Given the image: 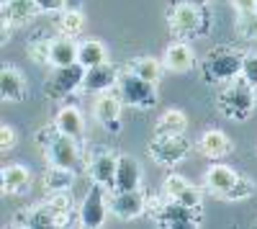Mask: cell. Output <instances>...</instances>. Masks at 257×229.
I'll return each mask as SVG.
<instances>
[{
	"label": "cell",
	"mask_w": 257,
	"mask_h": 229,
	"mask_svg": "<svg viewBox=\"0 0 257 229\" xmlns=\"http://www.w3.org/2000/svg\"><path fill=\"white\" fill-rule=\"evenodd\" d=\"M167 24L180 41H196L211 34L213 11L203 0H173L167 6Z\"/></svg>",
	"instance_id": "6da1fadb"
},
{
	"label": "cell",
	"mask_w": 257,
	"mask_h": 229,
	"mask_svg": "<svg viewBox=\"0 0 257 229\" xmlns=\"http://www.w3.org/2000/svg\"><path fill=\"white\" fill-rule=\"evenodd\" d=\"M34 139H36L39 147L44 150L49 165L67 168V170H75V173H80L85 168V162H82V142H77V139H72L67 134H62L54 127V121L49 124V127L36 129Z\"/></svg>",
	"instance_id": "7a4b0ae2"
},
{
	"label": "cell",
	"mask_w": 257,
	"mask_h": 229,
	"mask_svg": "<svg viewBox=\"0 0 257 229\" xmlns=\"http://www.w3.org/2000/svg\"><path fill=\"white\" fill-rule=\"evenodd\" d=\"M144 214L162 229H198L203 224V211L162 196H147Z\"/></svg>",
	"instance_id": "3957f363"
},
{
	"label": "cell",
	"mask_w": 257,
	"mask_h": 229,
	"mask_svg": "<svg viewBox=\"0 0 257 229\" xmlns=\"http://www.w3.org/2000/svg\"><path fill=\"white\" fill-rule=\"evenodd\" d=\"M206 191L221 201H244L254 196L257 183L224 162H213L206 170Z\"/></svg>",
	"instance_id": "277c9868"
},
{
	"label": "cell",
	"mask_w": 257,
	"mask_h": 229,
	"mask_svg": "<svg viewBox=\"0 0 257 229\" xmlns=\"http://www.w3.org/2000/svg\"><path fill=\"white\" fill-rule=\"evenodd\" d=\"M254 90L257 88H252L242 75L224 82V85L219 88V93H216L219 113L224 119H229V121H237V124L247 121L254 113V108H257V93Z\"/></svg>",
	"instance_id": "5b68a950"
},
{
	"label": "cell",
	"mask_w": 257,
	"mask_h": 229,
	"mask_svg": "<svg viewBox=\"0 0 257 229\" xmlns=\"http://www.w3.org/2000/svg\"><path fill=\"white\" fill-rule=\"evenodd\" d=\"M242 62H244L242 49L231 44H219L201 59V77L211 85H224V82L242 75Z\"/></svg>",
	"instance_id": "8992f818"
},
{
	"label": "cell",
	"mask_w": 257,
	"mask_h": 229,
	"mask_svg": "<svg viewBox=\"0 0 257 229\" xmlns=\"http://www.w3.org/2000/svg\"><path fill=\"white\" fill-rule=\"evenodd\" d=\"M118 98L123 100V106H134V108H142V111H149V108H155L157 106V82H149L139 75H134L132 70H123L118 75V82H116V88Z\"/></svg>",
	"instance_id": "52a82bcc"
},
{
	"label": "cell",
	"mask_w": 257,
	"mask_h": 229,
	"mask_svg": "<svg viewBox=\"0 0 257 229\" xmlns=\"http://www.w3.org/2000/svg\"><path fill=\"white\" fill-rule=\"evenodd\" d=\"M190 139L185 134H155L147 144V152L162 168H175L190 155Z\"/></svg>",
	"instance_id": "ba28073f"
},
{
	"label": "cell",
	"mask_w": 257,
	"mask_h": 229,
	"mask_svg": "<svg viewBox=\"0 0 257 229\" xmlns=\"http://www.w3.org/2000/svg\"><path fill=\"white\" fill-rule=\"evenodd\" d=\"M111 206H108V188L100 183H93L85 193L80 209H77V224L85 229H100L105 224Z\"/></svg>",
	"instance_id": "9c48e42d"
},
{
	"label": "cell",
	"mask_w": 257,
	"mask_h": 229,
	"mask_svg": "<svg viewBox=\"0 0 257 229\" xmlns=\"http://www.w3.org/2000/svg\"><path fill=\"white\" fill-rule=\"evenodd\" d=\"M82 77H85V67L80 62L67 65V67H54V72L44 82V95L49 100H64L77 88H82Z\"/></svg>",
	"instance_id": "30bf717a"
},
{
	"label": "cell",
	"mask_w": 257,
	"mask_h": 229,
	"mask_svg": "<svg viewBox=\"0 0 257 229\" xmlns=\"http://www.w3.org/2000/svg\"><path fill=\"white\" fill-rule=\"evenodd\" d=\"M116 168H118V155L111 147H93V152L88 155V162H85V170H88L90 180L105 185L108 191L113 188Z\"/></svg>",
	"instance_id": "8fae6325"
},
{
	"label": "cell",
	"mask_w": 257,
	"mask_h": 229,
	"mask_svg": "<svg viewBox=\"0 0 257 229\" xmlns=\"http://www.w3.org/2000/svg\"><path fill=\"white\" fill-rule=\"evenodd\" d=\"M93 113L98 119V124L103 129H108L111 134L121 132V116H123V100L118 98V93L113 90H105L95 98L93 103Z\"/></svg>",
	"instance_id": "7c38bea8"
},
{
	"label": "cell",
	"mask_w": 257,
	"mask_h": 229,
	"mask_svg": "<svg viewBox=\"0 0 257 229\" xmlns=\"http://www.w3.org/2000/svg\"><path fill=\"white\" fill-rule=\"evenodd\" d=\"M108 206H111L113 216H118L121 221H132V219L144 214L147 196H144L142 188H137V191H113V193H108Z\"/></svg>",
	"instance_id": "4fadbf2b"
},
{
	"label": "cell",
	"mask_w": 257,
	"mask_h": 229,
	"mask_svg": "<svg viewBox=\"0 0 257 229\" xmlns=\"http://www.w3.org/2000/svg\"><path fill=\"white\" fill-rule=\"evenodd\" d=\"M26 95H29L26 75L16 65H3V72H0V98L6 103H21V100H26Z\"/></svg>",
	"instance_id": "5bb4252c"
},
{
	"label": "cell",
	"mask_w": 257,
	"mask_h": 229,
	"mask_svg": "<svg viewBox=\"0 0 257 229\" xmlns=\"http://www.w3.org/2000/svg\"><path fill=\"white\" fill-rule=\"evenodd\" d=\"M11 226H29V229H52V226H62V219L44 203L29 206V209L18 211Z\"/></svg>",
	"instance_id": "9a60e30c"
},
{
	"label": "cell",
	"mask_w": 257,
	"mask_h": 229,
	"mask_svg": "<svg viewBox=\"0 0 257 229\" xmlns=\"http://www.w3.org/2000/svg\"><path fill=\"white\" fill-rule=\"evenodd\" d=\"M121 70L113 65H98V67H88L82 77V90L85 93H105V90H113L116 82H118Z\"/></svg>",
	"instance_id": "2e32d148"
},
{
	"label": "cell",
	"mask_w": 257,
	"mask_h": 229,
	"mask_svg": "<svg viewBox=\"0 0 257 229\" xmlns=\"http://www.w3.org/2000/svg\"><path fill=\"white\" fill-rule=\"evenodd\" d=\"M162 65L167 72H175V75H185L196 67V52L190 49L188 41H173L167 49H165V59Z\"/></svg>",
	"instance_id": "e0dca14e"
},
{
	"label": "cell",
	"mask_w": 257,
	"mask_h": 229,
	"mask_svg": "<svg viewBox=\"0 0 257 229\" xmlns=\"http://www.w3.org/2000/svg\"><path fill=\"white\" fill-rule=\"evenodd\" d=\"M0 188H3L6 196H24L31 188V170L21 162L6 165L0 170Z\"/></svg>",
	"instance_id": "ac0fdd59"
},
{
	"label": "cell",
	"mask_w": 257,
	"mask_h": 229,
	"mask_svg": "<svg viewBox=\"0 0 257 229\" xmlns=\"http://www.w3.org/2000/svg\"><path fill=\"white\" fill-rule=\"evenodd\" d=\"M231 150H234V142H231L221 129H208V132H203L201 139H198V152H201L206 160H213V162L229 157Z\"/></svg>",
	"instance_id": "d6986e66"
},
{
	"label": "cell",
	"mask_w": 257,
	"mask_h": 229,
	"mask_svg": "<svg viewBox=\"0 0 257 229\" xmlns=\"http://www.w3.org/2000/svg\"><path fill=\"white\" fill-rule=\"evenodd\" d=\"M137 188H142V168H139V162L132 155H118L113 191H137Z\"/></svg>",
	"instance_id": "ffe728a7"
},
{
	"label": "cell",
	"mask_w": 257,
	"mask_h": 229,
	"mask_svg": "<svg viewBox=\"0 0 257 229\" xmlns=\"http://www.w3.org/2000/svg\"><path fill=\"white\" fill-rule=\"evenodd\" d=\"M41 11L36 0H3V21H8L11 26H24L29 21H34Z\"/></svg>",
	"instance_id": "44dd1931"
},
{
	"label": "cell",
	"mask_w": 257,
	"mask_h": 229,
	"mask_svg": "<svg viewBox=\"0 0 257 229\" xmlns=\"http://www.w3.org/2000/svg\"><path fill=\"white\" fill-rule=\"evenodd\" d=\"M54 127L67 134L77 142L85 139V119H82V111L77 106H62L57 113H54Z\"/></svg>",
	"instance_id": "7402d4cb"
},
{
	"label": "cell",
	"mask_w": 257,
	"mask_h": 229,
	"mask_svg": "<svg viewBox=\"0 0 257 229\" xmlns=\"http://www.w3.org/2000/svg\"><path fill=\"white\" fill-rule=\"evenodd\" d=\"M77 54H80V44L75 41V36H67V34H59L54 41H52V67H67V65H75L77 62Z\"/></svg>",
	"instance_id": "603a6c76"
},
{
	"label": "cell",
	"mask_w": 257,
	"mask_h": 229,
	"mask_svg": "<svg viewBox=\"0 0 257 229\" xmlns=\"http://www.w3.org/2000/svg\"><path fill=\"white\" fill-rule=\"evenodd\" d=\"M77 62L88 70V67H98V65H105L108 62V47L98 39H85L80 44V54H77Z\"/></svg>",
	"instance_id": "cb8c5ba5"
},
{
	"label": "cell",
	"mask_w": 257,
	"mask_h": 229,
	"mask_svg": "<svg viewBox=\"0 0 257 229\" xmlns=\"http://www.w3.org/2000/svg\"><path fill=\"white\" fill-rule=\"evenodd\" d=\"M188 116L180 108H165L155 124V134H185Z\"/></svg>",
	"instance_id": "d4e9b609"
},
{
	"label": "cell",
	"mask_w": 257,
	"mask_h": 229,
	"mask_svg": "<svg viewBox=\"0 0 257 229\" xmlns=\"http://www.w3.org/2000/svg\"><path fill=\"white\" fill-rule=\"evenodd\" d=\"M75 175H77L75 170L49 165V170L44 173V188H47V193H52V191H72Z\"/></svg>",
	"instance_id": "484cf974"
},
{
	"label": "cell",
	"mask_w": 257,
	"mask_h": 229,
	"mask_svg": "<svg viewBox=\"0 0 257 229\" xmlns=\"http://www.w3.org/2000/svg\"><path fill=\"white\" fill-rule=\"evenodd\" d=\"M128 70L144 80H149V82H157L162 77V62L155 57H137L128 62Z\"/></svg>",
	"instance_id": "4316f807"
},
{
	"label": "cell",
	"mask_w": 257,
	"mask_h": 229,
	"mask_svg": "<svg viewBox=\"0 0 257 229\" xmlns=\"http://www.w3.org/2000/svg\"><path fill=\"white\" fill-rule=\"evenodd\" d=\"M47 206H49V209L62 219V226H64V224L70 221L67 216H72V206H75V201H72V191H52L49 198H47Z\"/></svg>",
	"instance_id": "83f0119b"
},
{
	"label": "cell",
	"mask_w": 257,
	"mask_h": 229,
	"mask_svg": "<svg viewBox=\"0 0 257 229\" xmlns=\"http://www.w3.org/2000/svg\"><path fill=\"white\" fill-rule=\"evenodd\" d=\"M52 41L54 39H47V36H34L29 41V59L34 65H49L52 62Z\"/></svg>",
	"instance_id": "f1b7e54d"
},
{
	"label": "cell",
	"mask_w": 257,
	"mask_h": 229,
	"mask_svg": "<svg viewBox=\"0 0 257 229\" xmlns=\"http://www.w3.org/2000/svg\"><path fill=\"white\" fill-rule=\"evenodd\" d=\"M59 31L67 34V36H77L85 29V13L82 11H62L59 16Z\"/></svg>",
	"instance_id": "f546056e"
},
{
	"label": "cell",
	"mask_w": 257,
	"mask_h": 229,
	"mask_svg": "<svg viewBox=\"0 0 257 229\" xmlns=\"http://www.w3.org/2000/svg\"><path fill=\"white\" fill-rule=\"evenodd\" d=\"M237 34L242 39H257V11H237Z\"/></svg>",
	"instance_id": "4dcf8cb0"
},
{
	"label": "cell",
	"mask_w": 257,
	"mask_h": 229,
	"mask_svg": "<svg viewBox=\"0 0 257 229\" xmlns=\"http://www.w3.org/2000/svg\"><path fill=\"white\" fill-rule=\"evenodd\" d=\"M175 201H180V203L190 206V209H201V206H203V191H201V188H196L193 183H188L185 188L175 196Z\"/></svg>",
	"instance_id": "1f68e13d"
},
{
	"label": "cell",
	"mask_w": 257,
	"mask_h": 229,
	"mask_svg": "<svg viewBox=\"0 0 257 229\" xmlns=\"http://www.w3.org/2000/svg\"><path fill=\"white\" fill-rule=\"evenodd\" d=\"M242 77L249 82L252 88H257V49L244 52V62H242Z\"/></svg>",
	"instance_id": "d6a6232c"
},
{
	"label": "cell",
	"mask_w": 257,
	"mask_h": 229,
	"mask_svg": "<svg viewBox=\"0 0 257 229\" xmlns=\"http://www.w3.org/2000/svg\"><path fill=\"white\" fill-rule=\"evenodd\" d=\"M188 185V180L183 178V175H178V173H173V175H167L165 178V183H162V193L167 196V198H175L183 188Z\"/></svg>",
	"instance_id": "836d02e7"
},
{
	"label": "cell",
	"mask_w": 257,
	"mask_h": 229,
	"mask_svg": "<svg viewBox=\"0 0 257 229\" xmlns=\"http://www.w3.org/2000/svg\"><path fill=\"white\" fill-rule=\"evenodd\" d=\"M18 144V134L11 124H3L0 127V152H11L13 147Z\"/></svg>",
	"instance_id": "e575fe53"
},
{
	"label": "cell",
	"mask_w": 257,
	"mask_h": 229,
	"mask_svg": "<svg viewBox=\"0 0 257 229\" xmlns=\"http://www.w3.org/2000/svg\"><path fill=\"white\" fill-rule=\"evenodd\" d=\"M41 6L44 13H57V11H64V0H36Z\"/></svg>",
	"instance_id": "d590c367"
},
{
	"label": "cell",
	"mask_w": 257,
	"mask_h": 229,
	"mask_svg": "<svg viewBox=\"0 0 257 229\" xmlns=\"http://www.w3.org/2000/svg\"><path fill=\"white\" fill-rule=\"evenodd\" d=\"M237 11H257V0H231Z\"/></svg>",
	"instance_id": "8d00e7d4"
},
{
	"label": "cell",
	"mask_w": 257,
	"mask_h": 229,
	"mask_svg": "<svg viewBox=\"0 0 257 229\" xmlns=\"http://www.w3.org/2000/svg\"><path fill=\"white\" fill-rule=\"evenodd\" d=\"M64 11H82V0H64Z\"/></svg>",
	"instance_id": "74e56055"
},
{
	"label": "cell",
	"mask_w": 257,
	"mask_h": 229,
	"mask_svg": "<svg viewBox=\"0 0 257 229\" xmlns=\"http://www.w3.org/2000/svg\"><path fill=\"white\" fill-rule=\"evenodd\" d=\"M203 3H211V0H203Z\"/></svg>",
	"instance_id": "f35d334b"
},
{
	"label": "cell",
	"mask_w": 257,
	"mask_h": 229,
	"mask_svg": "<svg viewBox=\"0 0 257 229\" xmlns=\"http://www.w3.org/2000/svg\"><path fill=\"white\" fill-rule=\"evenodd\" d=\"M254 226H257V221H254Z\"/></svg>",
	"instance_id": "ab89813d"
},
{
	"label": "cell",
	"mask_w": 257,
	"mask_h": 229,
	"mask_svg": "<svg viewBox=\"0 0 257 229\" xmlns=\"http://www.w3.org/2000/svg\"><path fill=\"white\" fill-rule=\"evenodd\" d=\"M254 150H257V147H254Z\"/></svg>",
	"instance_id": "60d3db41"
}]
</instances>
